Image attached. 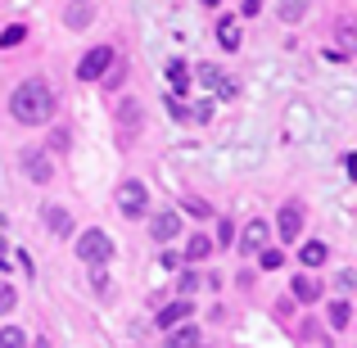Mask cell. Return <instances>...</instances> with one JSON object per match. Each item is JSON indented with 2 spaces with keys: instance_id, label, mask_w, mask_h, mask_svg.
<instances>
[{
  "instance_id": "obj_9",
  "label": "cell",
  "mask_w": 357,
  "mask_h": 348,
  "mask_svg": "<svg viewBox=\"0 0 357 348\" xmlns=\"http://www.w3.org/2000/svg\"><path fill=\"white\" fill-rule=\"evenodd\" d=\"M23 172L32 176V181H50L54 176V167H50V154H45V149H32V154H23Z\"/></svg>"
},
{
  "instance_id": "obj_6",
  "label": "cell",
  "mask_w": 357,
  "mask_h": 348,
  "mask_svg": "<svg viewBox=\"0 0 357 348\" xmlns=\"http://www.w3.org/2000/svg\"><path fill=\"white\" fill-rule=\"evenodd\" d=\"M199 82H204L208 91H218L222 100H236V96H240V86H236V82H231L222 68H213V63H204V68H199Z\"/></svg>"
},
{
  "instance_id": "obj_12",
  "label": "cell",
  "mask_w": 357,
  "mask_h": 348,
  "mask_svg": "<svg viewBox=\"0 0 357 348\" xmlns=\"http://www.w3.org/2000/svg\"><path fill=\"white\" fill-rule=\"evenodd\" d=\"M289 289H294V298H298V303H317V298H321V280H317V276H307V271H298Z\"/></svg>"
},
{
  "instance_id": "obj_16",
  "label": "cell",
  "mask_w": 357,
  "mask_h": 348,
  "mask_svg": "<svg viewBox=\"0 0 357 348\" xmlns=\"http://www.w3.org/2000/svg\"><path fill=\"white\" fill-rule=\"evenodd\" d=\"M167 348H199V331H195V326H172Z\"/></svg>"
},
{
  "instance_id": "obj_19",
  "label": "cell",
  "mask_w": 357,
  "mask_h": 348,
  "mask_svg": "<svg viewBox=\"0 0 357 348\" xmlns=\"http://www.w3.org/2000/svg\"><path fill=\"white\" fill-rule=\"evenodd\" d=\"M118 118H122V131H140V105L136 100H122Z\"/></svg>"
},
{
  "instance_id": "obj_1",
  "label": "cell",
  "mask_w": 357,
  "mask_h": 348,
  "mask_svg": "<svg viewBox=\"0 0 357 348\" xmlns=\"http://www.w3.org/2000/svg\"><path fill=\"white\" fill-rule=\"evenodd\" d=\"M9 118L23 122V127H45V122L54 118V91L45 77H27L14 86V96H9Z\"/></svg>"
},
{
  "instance_id": "obj_22",
  "label": "cell",
  "mask_w": 357,
  "mask_h": 348,
  "mask_svg": "<svg viewBox=\"0 0 357 348\" xmlns=\"http://www.w3.org/2000/svg\"><path fill=\"white\" fill-rule=\"evenodd\" d=\"M326 317H331V326H335V331H344V326L353 321V312H349V303H344V298H335V303H331V312H326Z\"/></svg>"
},
{
  "instance_id": "obj_13",
  "label": "cell",
  "mask_w": 357,
  "mask_h": 348,
  "mask_svg": "<svg viewBox=\"0 0 357 348\" xmlns=\"http://www.w3.org/2000/svg\"><path fill=\"white\" fill-rule=\"evenodd\" d=\"M190 312H195V308H190V298H176L172 308H163V312H158V326H163V331H172V326H181Z\"/></svg>"
},
{
  "instance_id": "obj_26",
  "label": "cell",
  "mask_w": 357,
  "mask_h": 348,
  "mask_svg": "<svg viewBox=\"0 0 357 348\" xmlns=\"http://www.w3.org/2000/svg\"><path fill=\"white\" fill-rule=\"evenodd\" d=\"M167 109H172V118H176V122H190V105H181L176 96H167Z\"/></svg>"
},
{
  "instance_id": "obj_15",
  "label": "cell",
  "mask_w": 357,
  "mask_h": 348,
  "mask_svg": "<svg viewBox=\"0 0 357 348\" xmlns=\"http://www.w3.org/2000/svg\"><path fill=\"white\" fill-rule=\"evenodd\" d=\"M167 82H172V96L181 100L185 91H190V68H185L181 59H172V63H167Z\"/></svg>"
},
{
  "instance_id": "obj_31",
  "label": "cell",
  "mask_w": 357,
  "mask_h": 348,
  "mask_svg": "<svg viewBox=\"0 0 357 348\" xmlns=\"http://www.w3.org/2000/svg\"><path fill=\"white\" fill-rule=\"evenodd\" d=\"M258 9H262V0H244V18H253Z\"/></svg>"
},
{
  "instance_id": "obj_24",
  "label": "cell",
  "mask_w": 357,
  "mask_h": 348,
  "mask_svg": "<svg viewBox=\"0 0 357 348\" xmlns=\"http://www.w3.org/2000/svg\"><path fill=\"white\" fill-rule=\"evenodd\" d=\"M86 23H91V9H86V5H82V0H77V5L68 9V27H77V32H82V27H86Z\"/></svg>"
},
{
  "instance_id": "obj_20",
  "label": "cell",
  "mask_w": 357,
  "mask_h": 348,
  "mask_svg": "<svg viewBox=\"0 0 357 348\" xmlns=\"http://www.w3.org/2000/svg\"><path fill=\"white\" fill-rule=\"evenodd\" d=\"M23 41H27V27L23 23H14V27L0 32V50H14V45H23Z\"/></svg>"
},
{
  "instance_id": "obj_11",
  "label": "cell",
  "mask_w": 357,
  "mask_h": 348,
  "mask_svg": "<svg viewBox=\"0 0 357 348\" xmlns=\"http://www.w3.org/2000/svg\"><path fill=\"white\" fill-rule=\"evenodd\" d=\"M267 235H271L267 222H249V227H244V235H240V249H244V253H262Z\"/></svg>"
},
{
  "instance_id": "obj_4",
  "label": "cell",
  "mask_w": 357,
  "mask_h": 348,
  "mask_svg": "<svg viewBox=\"0 0 357 348\" xmlns=\"http://www.w3.org/2000/svg\"><path fill=\"white\" fill-rule=\"evenodd\" d=\"M118 209H122V218H145V209H149L145 181H122L118 186Z\"/></svg>"
},
{
  "instance_id": "obj_32",
  "label": "cell",
  "mask_w": 357,
  "mask_h": 348,
  "mask_svg": "<svg viewBox=\"0 0 357 348\" xmlns=\"http://www.w3.org/2000/svg\"><path fill=\"white\" fill-rule=\"evenodd\" d=\"M32 348H50V340H32Z\"/></svg>"
},
{
  "instance_id": "obj_5",
  "label": "cell",
  "mask_w": 357,
  "mask_h": 348,
  "mask_svg": "<svg viewBox=\"0 0 357 348\" xmlns=\"http://www.w3.org/2000/svg\"><path fill=\"white\" fill-rule=\"evenodd\" d=\"M276 231H280V240H298V231H303V204H298V199L280 204V213H276Z\"/></svg>"
},
{
  "instance_id": "obj_25",
  "label": "cell",
  "mask_w": 357,
  "mask_h": 348,
  "mask_svg": "<svg viewBox=\"0 0 357 348\" xmlns=\"http://www.w3.org/2000/svg\"><path fill=\"white\" fill-rule=\"evenodd\" d=\"M14 303H18L14 285H5V280H0V317H5V312H14Z\"/></svg>"
},
{
  "instance_id": "obj_2",
  "label": "cell",
  "mask_w": 357,
  "mask_h": 348,
  "mask_svg": "<svg viewBox=\"0 0 357 348\" xmlns=\"http://www.w3.org/2000/svg\"><path fill=\"white\" fill-rule=\"evenodd\" d=\"M77 258H82V262H91V267H100V262L114 258V240H109V235L100 231V227L82 231V235H77Z\"/></svg>"
},
{
  "instance_id": "obj_18",
  "label": "cell",
  "mask_w": 357,
  "mask_h": 348,
  "mask_svg": "<svg viewBox=\"0 0 357 348\" xmlns=\"http://www.w3.org/2000/svg\"><path fill=\"white\" fill-rule=\"evenodd\" d=\"M208 253H213V240H208V235H190V244H185V258H190V262H204Z\"/></svg>"
},
{
  "instance_id": "obj_29",
  "label": "cell",
  "mask_w": 357,
  "mask_h": 348,
  "mask_svg": "<svg viewBox=\"0 0 357 348\" xmlns=\"http://www.w3.org/2000/svg\"><path fill=\"white\" fill-rule=\"evenodd\" d=\"M213 118V105H208V100H204V105H195L190 109V122H208Z\"/></svg>"
},
{
  "instance_id": "obj_3",
  "label": "cell",
  "mask_w": 357,
  "mask_h": 348,
  "mask_svg": "<svg viewBox=\"0 0 357 348\" xmlns=\"http://www.w3.org/2000/svg\"><path fill=\"white\" fill-rule=\"evenodd\" d=\"M109 68H114V45H96V50L82 54L77 77H82V82H105V73H109Z\"/></svg>"
},
{
  "instance_id": "obj_30",
  "label": "cell",
  "mask_w": 357,
  "mask_h": 348,
  "mask_svg": "<svg viewBox=\"0 0 357 348\" xmlns=\"http://www.w3.org/2000/svg\"><path fill=\"white\" fill-rule=\"evenodd\" d=\"M195 285H199V276H195V271H185V276H181V294H190Z\"/></svg>"
},
{
  "instance_id": "obj_27",
  "label": "cell",
  "mask_w": 357,
  "mask_h": 348,
  "mask_svg": "<svg viewBox=\"0 0 357 348\" xmlns=\"http://www.w3.org/2000/svg\"><path fill=\"white\" fill-rule=\"evenodd\" d=\"M280 262H285V253H280V249H262V267H267V271H276Z\"/></svg>"
},
{
  "instance_id": "obj_17",
  "label": "cell",
  "mask_w": 357,
  "mask_h": 348,
  "mask_svg": "<svg viewBox=\"0 0 357 348\" xmlns=\"http://www.w3.org/2000/svg\"><path fill=\"white\" fill-rule=\"evenodd\" d=\"M218 41L227 45V50H240V23L236 18H222L218 23Z\"/></svg>"
},
{
  "instance_id": "obj_21",
  "label": "cell",
  "mask_w": 357,
  "mask_h": 348,
  "mask_svg": "<svg viewBox=\"0 0 357 348\" xmlns=\"http://www.w3.org/2000/svg\"><path fill=\"white\" fill-rule=\"evenodd\" d=\"M326 262V244L321 240H307L303 244V267H321Z\"/></svg>"
},
{
  "instance_id": "obj_28",
  "label": "cell",
  "mask_w": 357,
  "mask_h": 348,
  "mask_svg": "<svg viewBox=\"0 0 357 348\" xmlns=\"http://www.w3.org/2000/svg\"><path fill=\"white\" fill-rule=\"evenodd\" d=\"M231 240H236V227H231V222H218V240L213 244H231Z\"/></svg>"
},
{
  "instance_id": "obj_33",
  "label": "cell",
  "mask_w": 357,
  "mask_h": 348,
  "mask_svg": "<svg viewBox=\"0 0 357 348\" xmlns=\"http://www.w3.org/2000/svg\"><path fill=\"white\" fill-rule=\"evenodd\" d=\"M204 5H208V9H213V5H222V0H204Z\"/></svg>"
},
{
  "instance_id": "obj_14",
  "label": "cell",
  "mask_w": 357,
  "mask_h": 348,
  "mask_svg": "<svg viewBox=\"0 0 357 348\" xmlns=\"http://www.w3.org/2000/svg\"><path fill=\"white\" fill-rule=\"evenodd\" d=\"M307 9H312V0H280L276 14H280V23H303Z\"/></svg>"
},
{
  "instance_id": "obj_10",
  "label": "cell",
  "mask_w": 357,
  "mask_h": 348,
  "mask_svg": "<svg viewBox=\"0 0 357 348\" xmlns=\"http://www.w3.org/2000/svg\"><path fill=\"white\" fill-rule=\"evenodd\" d=\"M41 218H45V227H50V235H73V218H68V209H59V204H45Z\"/></svg>"
},
{
  "instance_id": "obj_7",
  "label": "cell",
  "mask_w": 357,
  "mask_h": 348,
  "mask_svg": "<svg viewBox=\"0 0 357 348\" xmlns=\"http://www.w3.org/2000/svg\"><path fill=\"white\" fill-rule=\"evenodd\" d=\"M149 235H154L158 244H167L172 235H181V218H176V209H163V213H154V222H149Z\"/></svg>"
},
{
  "instance_id": "obj_23",
  "label": "cell",
  "mask_w": 357,
  "mask_h": 348,
  "mask_svg": "<svg viewBox=\"0 0 357 348\" xmlns=\"http://www.w3.org/2000/svg\"><path fill=\"white\" fill-rule=\"evenodd\" d=\"M0 348H27V335L18 331V326H5V331H0Z\"/></svg>"
},
{
  "instance_id": "obj_8",
  "label": "cell",
  "mask_w": 357,
  "mask_h": 348,
  "mask_svg": "<svg viewBox=\"0 0 357 348\" xmlns=\"http://www.w3.org/2000/svg\"><path fill=\"white\" fill-rule=\"evenodd\" d=\"M335 45H340V54H357V18L353 14L335 18Z\"/></svg>"
}]
</instances>
